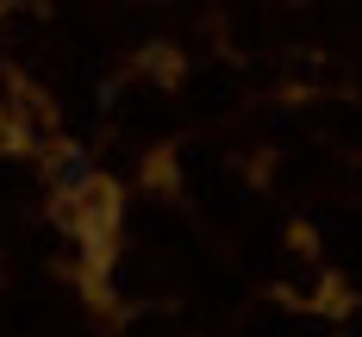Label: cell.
Returning a JSON list of instances; mask_svg holds the SVG:
<instances>
[{
    "label": "cell",
    "mask_w": 362,
    "mask_h": 337,
    "mask_svg": "<svg viewBox=\"0 0 362 337\" xmlns=\"http://www.w3.org/2000/svg\"><path fill=\"white\" fill-rule=\"evenodd\" d=\"M81 187H94V162L81 150H63L57 156V194H81Z\"/></svg>",
    "instance_id": "1"
}]
</instances>
